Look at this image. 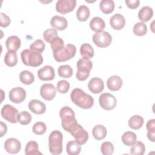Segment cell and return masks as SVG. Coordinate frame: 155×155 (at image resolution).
I'll list each match as a JSON object with an SVG mask.
<instances>
[{"mask_svg":"<svg viewBox=\"0 0 155 155\" xmlns=\"http://www.w3.org/2000/svg\"><path fill=\"white\" fill-rule=\"evenodd\" d=\"M70 98L75 105L83 109H89L94 104L93 97L79 88H76L72 90L70 94Z\"/></svg>","mask_w":155,"mask_h":155,"instance_id":"obj_1","label":"cell"},{"mask_svg":"<svg viewBox=\"0 0 155 155\" xmlns=\"http://www.w3.org/2000/svg\"><path fill=\"white\" fill-rule=\"evenodd\" d=\"M21 57L23 64L27 66L36 67L43 62V57L41 53L30 49L24 50L21 53Z\"/></svg>","mask_w":155,"mask_h":155,"instance_id":"obj_2","label":"cell"},{"mask_svg":"<svg viewBox=\"0 0 155 155\" xmlns=\"http://www.w3.org/2000/svg\"><path fill=\"white\" fill-rule=\"evenodd\" d=\"M63 136L59 130L53 131L49 135L48 147L51 154H60L62 152Z\"/></svg>","mask_w":155,"mask_h":155,"instance_id":"obj_3","label":"cell"},{"mask_svg":"<svg viewBox=\"0 0 155 155\" xmlns=\"http://www.w3.org/2000/svg\"><path fill=\"white\" fill-rule=\"evenodd\" d=\"M65 131L69 132L74 137L75 140L81 145L85 143L89 137L88 132L78 123L77 120L71 124Z\"/></svg>","mask_w":155,"mask_h":155,"instance_id":"obj_4","label":"cell"},{"mask_svg":"<svg viewBox=\"0 0 155 155\" xmlns=\"http://www.w3.org/2000/svg\"><path fill=\"white\" fill-rule=\"evenodd\" d=\"M76 66L78 69L76 74V78L81 81L86 80L88 78L90 71L92 69V62L90 60V59L82 58L77 62Z\"/></svg>","mask_w":155,"mask_h":155,"instance_id":"obj_5","label":"cell"},{"mask_svg":"<svg viewBox=\"0 0 155 155\" xmlns=\"http://www.w3.org/2000/svg\"><path fill=\"white\" fill-rule=\"evenodd\" d=\"M76 52V48L74 45L68 44L65 45L60 51L53 53L54 59L59 62H65L73 58Z\"/></svg>","mask_w":155,"mask_h":155,"instance_id":"obj_6","label":"cell"},{"mask_svg":"<svg viewBox=\"0 0 155 155\" xmlns=\"http://www.w3.org/2000/svg\"><path fill=\"white\" fill-rule=\"evenodd\" d=\"M59 116L62 119V127L64 130L76 120L74 111L69 107L65 106L61 108L59 111Z\"/></svg>","mask_w":155,"mask_h":155,"instance_id":"obj_7","label":"cell"},{"mask_svg":"<svg viewBox=\"0 0 155 155\" xmlns=\"http://www.w3.org/2000/svg\"><path fill=\"white\" fill-rule=\"evenodd\" d=\"M92 39L94 44L100 48L108 47L112 41L111 35L108 32L104 31L94 33Z\"/></svg>","mask_w":155,"mask_h":155,"instance_id":"obj_8","label":"cell"},{"mask_svg":"<svg viewBox=\"0 0 155 155\" xmlns=\"http://www.w3.org/2000/svg\"><path fill=\"white\" fill-rule=\"evenodd\" d=\"M2 117L8 122L16 124L18 122V116L19 114L18 110L11 105H4L1 109Z\"/></svg>","mask_w":155,"mask_h":155,"instance_id":"obj_9","label":"cell"},{"mask_svg":"<svg viewBox=\"0 0 155 155\" xmlns=\"http://www.w3.org/2000/svg\"><path fill=\"white\" fill-rule=\"evenodd\" d=\"M100 106L104 110H113L117 104L116 97L109 93H104L100 95L99 98Z\"/></svg>","mask_w":155,"mask_h":155,"instance_id":"obj_10","label":"cell"},{"mask_svg":"<svg viewBox=\"0 0 155 155\" xmlns=\"http://www.w3.org/2000/svg\"><path fill=\"white\" fill-rule=\"evenodd\" d=\"M76 5V0H59L56 4V10L58 12L65 15L72 12Z\"/></svg>","mask_w":155,"mask_h":155,"instance_id":"obj_11","label":"cell"},{"mask_svg":"<svg viewBox=\"0 0 155 155\" xmlns=\"http://www.w3.org/2000/svg\"><path fill=\"white\" fill-rule=\"evenodd\" d=\"M9 99L15 104H19L23 102L26 97L25 90L20 87L12 88L9 92Z\"/></svg>","mask_w":155,"mask_h":155,"instance_id":"obj_12","label":"cell"},{"mask_svg":"<svg viewBox=\"0 0 155 155\" xmlns=\"http://www.w3.org/2000/svg\"><path fill=\"white\" fill-rule=\"evenodd\" d=\"M56 94V88L52 84H44L41 87L40 94L46 101L52 100L55 97Z\"/></svg>","mask_w":155,"mask_h":155,"instance_id":"obj_13","label":"cell"},{"mask_svg":"<svg viewBox=\"0 0 155 155\" xmlns=\"http://www.w3.org/2000/svg\"><path fill=\"white\" fill-rule=\"evenodd\" d=\"M4 148L10 154H16L21 150V143L17 139L9 138L4 143Z\"/></svg>","mask_w":155,"mask_h":155,"instance_id":"obj_14","label":"cell"},{"mask_svg":"<svg viewBox=\"0 0 155 155\" xmlns=\"http://www.w3.org/2000/svg\"><path fill=\"white\" fill-rule=\"evenodd\" d=\"M38 76L41 81H52L55 77L54 68L50 65H45L38 71Z\"/></svg>","mask_w":155,"mask_h":155,"instance_id":"obj_15","label":"cell"},{"mask_svg":"<svg viewBox=\"0 0 155 155\" xmlns=\"http://www.w3.org/2000/svg\"><path fill=\"white\" fill-rule=\"evenodd\" d=\"M88 87L91 93L94 94L100 93L104 88V81L99 78H93L88 82Z\"/></svg>","mask_w":155,"mask_h":155,"instance_id":"obj_16","label":"cell"},{"mask_svg":"<svg viewBox=\"0 0 155 155\" xmlns=\"http://www.w3.org/2000/svg\"><path fill=\"white\" fill-rule=\"evenodd\" d=\"M28 107L31 112L36 114H42L46 111L45 104L38 99H32L30 101Z\"/></svg>","mask_w":155,"mask_h":155,"instance_id":"obj_17","label":"cell"},{"mask_svg":"<svg viewBox=\"0 0 155 155\" xmlns=\"http://www.w3.org/2000/svg\"><path fill=\"white\" fill-rule=\"evenodd\" d=\"M110 24L113 29L120 30L125 27V19L121 14L116 13L110 18Z\"/></svg>","mask_w":155,"mask_h":155,"instance_id":"obj_18","label":"cell"},{"mask_svg":"<svg viewBox=\"0 0 155 155\" xmlns=\"http://www.w3.org/2000/svg\"><path fill=\"white\" fill-rule=\"evenodd\" d=\"M51 26L58 30L61 31L65 30L68 25V22L65 18L56 15L51 18L50 20Z\"/></svg>","mask_w":155,"mask_h":155,"instance_id":"obj_19","label":"cell"},{"mask_svg":"<svg viewBox=\"0 0 155 155\" xmlns=\"http://www.w3.org/2000/svg\"><path fill=\"white\" fill-rule=\"evenodd\" d=\"M107 85L108 88L111 91H118L122 86V80L119 76H112L107 79Z\"/></svg>","mask_w":155,"mask_h":155,"instance_id":"obj_20","label":"cell"},{"mask_svg":"<svg viewBox=\"0 0 155 155\" xmlns=\"http://www.w3.org/2000/svg\"><path fill=\"white\" fill-rule=\"evenodd\" d=\"M90 28L96 33H99L104 30L105 27L104 21L100 17H94L90 22Z\"/></svg>","mask_w":155,"mask_h":155,"instance_id":"obj_21","label":"cell"},{"mask_svg":"<svg viewBox=\"0 0 155 155\" xmlns=\"http://www.w3.org/2000/svg\"><path fill=\"white\" fill-rule=\"evenodd\" d=\"M21 39L17 36H9L5 42L6 47L8 50L17 51L21 47Z\"/></svg>","mask_w":155,"mask_h":155,"instance_id":"obj_22","label":"cell"},{"mask_svg":"<svg viewBox=\"0 0 155 155\" xmlns=\"http://www.w3.org/2000/svg\"><path fill=\"white\" fill-rule=\"evenodd\" d=\"M153 8L147 5L142 7L138 13V18L143 22L148 21L153 17Z\"/></svg>","mask_w":155,"mask_h":155,"instance_id":"obj_23","label":"cell"},{"mask_svg":"<svg viewBox=\"0 0 155 155\" xmlns=\"http://www.w3.org/2000/svg\"><path fill=\"white\" fill-rule=\"evenodd\" d=\"M92 134L94 138L100 140L104 139L107 134V128L102 125H97L92 130Z\"/></svg>","mask_w":155,"mask_h":155,"instance_id":"obj_24","label":"cell"},{"mask_svg":"<svg viewBox=\"0 0 155 155\" xmlns=\"http://www.w3.org/2000/svg\"><path fill=\"white\" fill-rule=\"evenodd\" d=\"M81 150V144L74 140L69 141L66 145V151L69 155H78Z\"/></svg>","mask_w":155,"mask_h":155,"instance_id":"obj_25","label":"cell"},{"mask_svg":"<svg viewBox=\"0 0 155 155\" xmlns=\"http://www.w3.org/2000/svg\"><path fill=\"white\" fill-rule=\"evenodd\" d=\"M90 15L88 7L85 5H80L76 11V17L79 21H86Z\"/></svg>","mask_w":155,"mask_h":155,"instance_id":"obj_26","label":"cell"},{"mask_svg":"<svg viewBox=\"0 0 155 155\" xmlns=\"http://www.w3.org/2000/svg\"><path fill=\"white\" fill-rule=\"evenodd\" d=\"M5 64L8 67H14L18 63V56L15 51L8 50L4 56Z\"/></svg>","mask_w":155,"mask_h":155,"instance_id":"obj_27","label":"cell"},{"mask_svg":"<svg viewBox=\"0 0 155 155\" xmlns=\"http://www.w3.org/2000/svg\"><path fill=\"white\" fill-rule=\"evenodd\" d=\"M143 124V119L139 115H133L128 120L129 127L133 130L140 128Z\"/></svg>","mask_w":155,"mask_h":155,"instance_id":"obj_28","label":"cell"},{"mask_svg":"<svg viewBox=\"0 0 155 155\" xmlns=\"http://www.w3.org/2000/svg\"><path fill=\"white\" fill-rule=\"evenodd\" d=\"M99 8L104 13L110 14L114 9V2L112 0H102L99 3Z\"/></svg>","mask_w":155,"mask_h":155,"instance_id":"obj_29","label":"cell"},{"mask_svg":"<svg viewBox=\"0 0 155 155\" xmlns=\"http://www.w3.org/2000/svg\"><path fill=\"white\" fill-rule=\"evenodd\" d=\"M25 154L26 155H37L42 154V153L39 151L38 143L31 140L27 143L25 148Z\"/></svg>","mask_w":155,"mask_h":155,"instance_id":"obj_30","label":"cell"},{"mask_svg":"<svg viewBox=\"0 0 155 155\" xmlns=\"http://www.w3.org/2000/svg\"><path fill=\"white\" fill-rule=\"evenodd\" d=\"M136 134L132 131H126L122 136V141L127 146H132L136 142Z\"/></svg>","mask_w":155,"mask_h":155,"instance_id":"obj_31","label":"cell"},{"mask_svg":"<svg viewBox=\"0 0 155 155\" xmlns=\"http://www.w3.org/2000/svg\"><path fill=\"white\" fill-rule=\"evenodd\" d=\"M80 53L82 58L90 59L94 56V50L90 44L84 43L80 47Z\"/></svg>","mask_w":155,"mask_h":155,"instance_id":"obj_32","label":"cell"},{"mask_svg":"<svg viewBox=\"0 0 155 155\" xmlns=\"http://www.w3.org/2000/svg\"><path fill=\"white\" fill-rule=\"evenodd\" d=\"M19 79L22 84L30 85L34 82L35 76L30 71L24 70L22 71L19 74Z\"/></svg>","mask_w":155,"mask_h":155,"instance_id":"obj_33","label":"cell"},{"mask_svg":"<svg viewBox=\"0 0 155 155\" xmlns=\"http://www.w3.org/2000/svg\"><path fill=\"white\" fill-rule=\"evenodd\" d=\"M58 72L60 77L63 78H70L73 75V70L69 65H62L59 66Z\"/></svg>","mask_w":155,"mask_h":155,"instance_id":"obj_34","label":"cell"},{"mask_svg":"<svg viewBox=\"0 0 155 155\" xmlns=\"http://www.w3.org/2000/svg\"><path fill=\"white\" fill-rule=\"evenodd\" d=\"M146 128L148 131L147 132V137L151 141H155V119H152L149 120L146 125Z\"/></svg>","mask_w":155,"mask_h":155,"instance_id":"obj_35","label":"cell"},{"mask_svg":"<svg viewBox=\"0 0 155 155\" xmlns=\"http://www.w3.org/2000/svg\"><path fill=\"white\" fill-rule=\"evenodd\" d=\"M145 151V146L143 143L140 141L136 142L130 149V154L133 155H143Z\"/></svg>","mask_w":155,"mask_h":155,"instance_id":"obj_36","label":"cell"},{"mask_svg":"<svg viewBox=\"0 0 155 155\" xmlns=\"http://www.w3.org/2000/svg\"><path fill=\"white\" fill-rule=\"evenodd\" d=\"M133 31L135 35L138 36H142L147 34V27L144 22H139L134 24Z\"/></svg>","mask_w":155,"mask_h":155,"instance_id":"obj_37","label":"cell"},{"mask_svg":"<svg viewBox=\"0 0 155 155\" xmlns=\"http://www.w3.org/2000/svg\"><path fill=\"white\" fill-rule=\"evenodd\" d=\"M50 45L53 53H54L60 51L64 47V42L61 38L57 36L51 41Z\"/></svg>","mask_w":155,"mask_h":155,"instance_id":"obj_38","label":"cell"},{"mask_svg":"<svg viewBox=\"0 0 155 155\" xmlns=\"http://www.w3.org/2000/svg\"><path fill=\"white\" fill-rule=\"evenodd\" d=\"M31 120V115L27 111H23L19 113L18 116V122L21 125H26L30 123Z\"/></svg>","mask_w":155,"mask_h":155,"instance_id":"obj_39","label":"cell"},{"mask_svg":"<svg viewBox=\"0 0 155 155\" xmlns=\"http://www.w3.org/2000/svg\"><path fill=\"white\" fill-rule=\"evenodd\" d=\"M47 130V126L45 123L42 122H36L32 127L33 132L36 135H42L45 133Z\"/></svg>","mask_w":155,"mask_h":155,"instance_id":"obj_40","label":"cell"},{"mask_svg":"<svg viewBox=\"0 0 155 155\" xmlns=\"http://www.w3.org/2000/svg\"><path fill=\"white\" fill-rule=\"evenodd\" d=\"M45 47V44L44 42V41L41 39L36 40L30 46V50L40 53L44 51Z\"/></svg>","mask_w":155,"mask_h":155,"instance_id":"obj_41","label":"cell"},{"mask_svg":"<svg viewBox=\"0 0 155 155\" xmlns=\"http://www.w3.org/2000/svg\"><path fill=\"white\" fill-rule=\"evenodd\" d=\"M58 36V33L56 29L51 28H48L43 33V38L47 42H51V41Z\"/></svg>","mask_w":155,"mask_h":155,"instance_id":"obj_42","label":"cell"},{"mask_svg":"<svg viewBox=\"0 0 155 155\" xmlns=\"http://www.w3.org/2000/svg\"><path fill=\"white\" fill-rule=\"evenodd\" d=\"M114 146L110 142H104L101 146V151L104 155H111L114 152Z\"/></svg>","mask_w":155,"mask_h":155,"instance_id":"obj_43","label":"cell"},{"mask_svg":"<svg viewBox=\"0 0 155 155\" xmlns=\"http://www.w3.org/2000/svg\"><path fill=\"white\" fill-rule=\"evenodd\" d=\"M70 89V84L66 80L59 81L56 85V90L62 94H65L68 92Z\"/></svg>","mask_w":155,"mask_h":155,"instance_id":"obj_44","label":"cell"},{"mask_svg":"<svg viewBox=\"0 0 155 155\" xmlns=\"http://www.w3.org/2000/svg\"><path fill=\"white\" fill-rule=\"evenodd\" d=\"M0 17H1V23H0L1 27H8L10 24V17L8 16L6 14L2 12L0 13Z\"/></svg>","mask_w":155,"mask_h":155,"instance_id":"obj_45","label":"cell"},{"mask_svg":"<svg viewBox=\"0 0 155 155\" xmlns=\"http://www.w3.org/2000/svg\"><path fill=\"white\" fill-rule=\"evenodd\" d=\"M125 3L128 8L135 9L139 7L140 1L139 0H125Z\"/></svg>","mask_w":155,"mask_h":155,"instance_id":"obj_46","label":"cell"},{"mask_svg":"<svg viewBox=\"0 0 155 155\" xmlns=\"http://www.w3.org/2000/svg\"><path fill=\"white\" fill-rule=\"evenodd\" d=\"M0 127H1V137H2L5 134H6L7 131V127L5 124L2 122V121L0 122Z\"/></svg>","mask_w":155,"mask_h":155,"instance_id":"obj_47","label":"cell"}]
</instances>
